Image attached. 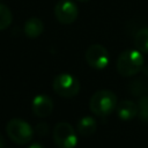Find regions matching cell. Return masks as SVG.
Segmentation results:
<instances>
[{
	"label": "cell",
	"mask_w": 148,
	"mask_h": 148,
	"mask_svg": "<svg viewBox=\"0 0 148 148\" xmlns=\"http://www.w3.org/2000/svg\"><path fill=\"white\" fill-rule=\"evenodd\" d=\"M12 21H13L12 10L8 8V6L0 3V30H5L9 28Z\"/></svg>",
	"instance_id": "13"
},
{
	"label": "cell",
	"mask_w": 148,
	"mask_h": 148,
	"mask_svg": "<svg viewBox=\"0 0 148 148\" xmlns=\"http://www.w3.org/2000/svg\"><path fill=\"white\" fill-rule=\"evenodd\" d=\"M44 31V23L38 17H30L24 22L23 32L28 38H37Z\"/></svg>",
	"instance_id": "10"
},
{
	"label": "cell",
	"mask_w": 148,
	"mask_h": 148,
	"mask_svg": "<svg viewBox=\"0 0 148 148\" xmlns=\"http://www.w3.org/2000/svg\"><path fill=\"white\" fill-rule=\"evenodd\" d=\"M79 15V8L72 0H59L54 6V16L61 24L73 23Z\"/></svg>",
	"instance_id": "6"
},
{
	"label": "cell",
	"mask_w": 148,
	"mask_h": 148,
	"mask_svg": "<svg viewBox=\"0 0 148 148\" xmlns=\"http://www.w3.org/2000/svg\"><path fill=\"white\" fill-rule=\"evenodd\" d=\"M7 135L12 141L17 145H25L31 141L34 136L32 127L23 119L13 118L7 123L6 126Z\"/></svg>",
	"instance_id": "3"
},
{
	"label": "cell",
	"mask_w": 148,
	"mask_h": 148,
	"mask_svg": "<svg viewBox=\"0 0 148 148\" xmlns=\"http://www.w3.org/2000/svg\"><path fill=\"white\" fill-rule=\"evenodd\" d=\"M3 147H5V138L0 133V148H3Z\"/></svg>",
	"instance_id": "17"
},
{
	"label": "cell",
	"mask_w": 148,
	"mask_h": 148,
	"mask_svg": "<svg viewBox=\"0 0 148 148\" xmlns=\"http://www.w3.org/2000/svg\"><path fill=\"white\" fill-rule=\"evenodd\" d=\"M116 111H117L118 117L121 120H131L135 116H138L139 108H138V104H135L134 102L130 99H125L117 104Z\"/></svg>",
	"instance_id": "9"
},
{
	"label": "cell",
	"mask_w": 148,
	"mask_h": 148,
	"mask_svg": "<svg viewBox=\"0 0 148 148\" xmlns=\"http://www.w3.org/2000/svg\"><path fill=\"white\" fill-rule=\"evenodd\" d=\"M53 90L61 97L71 98L79 94L80 91V81L76 76L69 73L58 74L52 82Z\"/></svg>",
	"instance_id": "4"
},
{
	"label": "cell",
	"mask_w": 148,
	"mask_h": 148,
	"mask_svg": "<svg viewBox=\"0 0 148 148\" xmlns=\"http://www.w3.org/2000/svg\"><path fill=\"white\" fill-rule=\"evenodd\" d=\"M53 141L58 148H74L77 143V135L73 126L66 121L58 123L52 132Z\"/></svg>",
	"instance_id": "5"
},
{
	"label": "cell",
	"mask_w": 148,
	"mask_h": 148,
	"mask_svg": "<svg viewBox=\"0 0 148 148\" xmlns=\"http://www.w3.org/2000/svg\"><path fill=\"white\" fill-rule=\"evenodd\" d=\"M87 64L95 69H103L109 64V52L101 44H92L86 51Z\"/></svg>",
	"instance_id": "7"
},
{
	"label": "cell",
	"mask_w": 148,
	"mask_h": 148,
	"mask_svg": "<svg viewBox=\"0 0 148 148\" xmlns=\"http://www.w3.org/2000/svg\"><path fill=\"white\" fill-rule=\"evenodd\" d=\"M36 131H37V133H38L39 135H46L49 128H47V125H46L45 123H40V124H38V125L36 126Z\"/></svg>",
	"instance_id": "15"
},
{
	"label": "cell",
	"mask_w": 148,
	"mask_h": 148,
	"mask_svg": "<svg viewBox=\"0 0 148 148\" xmlns=\"http://www.w3.org/2000/svg\"><path fill=\"white\" fill-rule=\"evenodd\" d=\"M29 148H44V146L40 145V143H38V142H35V143H31L29 146Z\"/></svg>",
	"instance_id": "16"
},
{
	"label": "cell",
	"mask_w": 148,
	"mask_h": 148,
	"mask_svg": "<svg viewBox=\"0 0 148 148\" xmlns=\"http://www.w3.org/2000/svg\"><path fill=\"white\" fill-rule=\"evenodd\" d=\"M76 1H79V2H86V1H89V0H76Z\"/></svg>",
	"instance_id": "18"
},
{
	"label": "cell",
	"mask_w": 148,
	"mask_h": 148,
	"mask_svg": "<svg viewBox=\"0 0 148 148\" xmlns=\"http://www.w3.org/2000/svg\"><path fill=\"white\" fill-rule=\"evenodd\" d=\"M139 117L142 121L148 123V96H142L139 99Z\"/></svg>",
	"instance_id": "14"
},
{
	"label": "cell",
	"mask_w": 148,
	"mask_h": 148,
	"mask_svg": "<svg viewBox=\"0 0 148 148\" xmlns=\"http://www.w3.org/2000/svg\"><path fill=\"white\" fill-rule=\"evenodd\" d=\"M117 96L108 89L97 90L90 98V111L99 117H106L111 114L117 108Z\"/></svg>",
	"instance_id": "2"
},
{
	"label": "cell",
	"mask_w": 148,
	"mask_h": 148,
	"mask_svg": "<svg viewBox=\"0 0 148 148\" xmlns=\"http://www.w3.org/2000/svg\"><path fill=\"white\" fill-rule=\"evenodd\" d=\"M145 66L142 53L138 50H126L121 52L117 59V71L121 76H133L141 72Z\"/></svg>",
	"instance_id": "1"
},
{
	"label": "cell",
	"mask_w": 148,
	"mask_h": 148,
	"mask_svg": "<svg viewBox=\"0 0 148 148\" xmlns=\"http://www.w3.org/2000/svg\"><path fill=\"white\" fill-rule=\"evenodd\" d=\"M31 110L35 116L45 118L52 113L53 102L51 97H49L47 95H44V94L36 95L31 102Z\"/></svg>",
	"instance_id": "8"
},
{
	"label": "cell",
	"mask_w": 148,
	"mask_h": 148,
	"mask_svg": "<svg viewBox=\"0 0 148 148\" xmlns=\"http://www.w3.org/2000/svg\"><path fill=\"white\" fill-rule=\"evenodd\" d=\"M134 46L141 53H148V28H142L134 36Z\"/></svg>",
	"instance_id": "12"
},
{
	"label": "cell",
	"mask_w": 148,
	"mask_h": 148,
	"mask_svg": "<svg viewBox=\"0 0 148 148\" xmlns=\"http://www.w3.org/2000/svg\"><path fill=\"white\" fill-rule=\"evenodd\" d=\"M97 128V123L96 120L90 117V116H84L82 117L76 125V130L81 136H90L95 133Z\"/></svg>",
	"instance_id": "11"
}]
</instances>
